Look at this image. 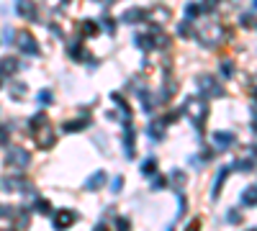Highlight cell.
I'll use <instances>...</instances> for the list:
<instances>
[{
	"instance_id": "cell-17",
	"label": "cell",
	"mask_w": 257,
	"mask_h": 231,
	"mask_svg": "<svg viewBox=\"0 0 257 231\" xmlns=\"http://www.w3.org/2000/svg\"><path fill=\"white\" fill-rule=\"evenodd\" d=\"M147 134H149L152 139H157V142H160V139H165V121H162V123H160V121L149 123V126H147Z\"/></svg>"
},
{
	"instance_id": "cell-27",
	"label": "cell",
	"mask_w": 257,
	"mask_h": 231,
	"mask_svg": "<svg viewBox=\"0 0 257 231\" xmlns=\"http://www.w3.org/2000/svg\"><path fill=\"white\" fill-rule=\"evenodd\" d=\"M221 75H224V77H231V75H234V67H231V62H229V59L221 62Z\"/></svg>"
},
{
	"instance_id": "cell-3",
	"label": "cell",
	"mask_w": 257,
	"mask_h": 231,
	"mask_svg": "<svg viewBox=\"0 0 257 231\" xmlns=\"http://www.w3.org/2000/svg\"><path fill=\"white\" fill-rule=\"evenodd\" d=\"M183 113L191 118V123L196 126V129H203V121H206V116H208V103H206V98H185Z\"/></svg>"
},
{
	"instance_id": "cell-7",
	"label": "cell",
	"mask_w": 257,
	"mask_h": 231,
	"mask_svg": "<svg viewBox=\"0 0 257 231\" xmlns=\"http://www.w3.org/2000/svg\"><path fill=\"white\" fill-rule=\"evenodd\" d=\"M75 221H77V213L75 211H67V208H62L59 213H54V226H57V229H70Z\"/></svg>"
},
{
	"instance_id": "cell-22",
	"label": "cell",
	"mask_w": 257,
	"mask_h": 231,
	"mask_svg": "<svg viewBox=\"0 0 257 231\" xmlns=\"http://www.w3.org/2000/svg\"><path fill=\"white\" fill-rule=\"evenodd\" d=\"M252 157L250 159H242V162H237V165H234V170H239V172H252Z\"/></svg>"
},
{
	"instance_id": "cell-32",
	"label": "cell",
	"mask_w": 257,
	"mask_h": 231,
	"mask_svg": "<svg viewBox=\"0 0 257 231\" xmlns=\"http://www.w3.org/2000/svg\"><path fill=\"white\" fill-rule=\"evenodd\" d=\"M121 185H124V177L118 175V177H114V182H111V190H114V193H118V190H121Z\"/></svg>"
},
{
	"instance_id": "cell-16",
	"label": "cell",
	"mask_w": 257,
	"mask_h": 231,
	"mask_svg": "<svg viewBox=\"0 0 257 231\" xmlns=\"http://www.w3.org/2000/svg\"><path fill=\"white\" fill-rule=\"evenodd\" d=\"M149 16H152V23H154V26H160V23H165L167 18H170V10H167V8H162V5H157V8H154Z\"/></svg>"
},
{
	"instance_id": "cell-5",
	"label": "cell",
	"mask_w": 257,
	"mask_h": 231,
	"mask_svg": "<svg viewBox=\"0 0 257 231\" xmlns=\"http://www.w3.org/2000/svg\"><path fill=\"white\" fill-rule=\"evenodd\" d=\"M5 165L13 167V170H26L31 165V154L26 152V149H21V146H10V152L5 157Z\"/></svg>"
},
{
	"instance_id": "cell-14",
	"label": "cell",
	"mask_w": 257,
	"mask_h": 231,
	"mask_svg": "<svg viewBox=\"0 0 257 231\" xmlns=\"http://www.w3.org/2000/svg\"><path fill=\"white\" fill-rule=\"evenodd\" d=\"M214 144L219 149H229L234 144V134H229V131H216L214 134Z\"/></svg>"
},
{
	"instance_id": "cell-11",
	"label": "cell",
	"mask_w": 257,
	"mask_h": 231,
	"mask_svg": "<svg viewBox=\"0 0 257 231\" xmlns=\"http://www.w3.org/2000/svg\"><path fill=\"white\" fill-rule=\"evenodd\" d=\"M124 154H126V159H134V129H131V123H126V129H124Z\"/></svg>"
},
{
	"instance_id": "cell-15",
	"label": "cell",
	"mask_w": 257,
	"mask_h": 231,
	"mask_svg": "<svg viewBox=\"0 0 257 231\" xmlns=\"http://www.w3.org/2000/svg\"><path fill=\"white\" fill-rule=\"evenodd\" d=\"M0 72H3V75H16L18 72V59H16V57H5V59H0Z\"/></svg>"
},
{
	"instance_id": "cell-26",
	"label": "cell",
	"mask_w": 257,
	"mask_h": 231,
	"mask_svg": "<svg viewBox=\"0 0 257 231\" xmlns=\"http://www.w3.org/2000/svg\"><path fill=\"white\" fill-rule=\"evenodd\" d=\"M36 213H52V208H49V201H36Z\"/></svg>"
},
{
	"instance_id": "cell-23",
	"label": "cell",
	"mask_w": 257,
	"mask_h": 231,
	"mask_svg": "<svg viewBox=\"0 0 257 231\" xmlns=\"http://www.w3.org/2000/svg\"><path fill=\"white\" fill-rule=\"evenodd\" d=\"M177 33H180V36H193V26H191V21H183L180 26H177Z\"/></svg>"
},
{
	"instance_id": "cell-10",
	"label": "cell",
	"mask_w": 257,
	"mask_h": 231,
	"mask_svg": "<svg viewBox=\"0 0 257 231\" xmlns=\"http://www.w3.org/2000/svg\"><path fill=\"white\" fill-rule=\"evenodd\" d=\"M147 18V13H144V8H129V10H124L121 13V23H137V21H144Z\"/></svg>"
},
{
	"instance_id": "cell-34",
	"label": "cell",
	"mask_w": 257,
	"mask_h": 231,
	"mask_svg": "<svg viewBox=\"0 0 257 231\" xmlns=\"http://www.w3.org/2000/svg\"><path fill=\"white\" fill-rule=\"evenodd\" d=\"M10 36H13V31L5 29V31H3V41H5V44H10Z\"/></svg>"
},
{
	"instance_id": "cell-9",
	"label": "cell",
	"mask_w": 257,
	"mask_h": 231,
	"mask_svg": "<svg viewBox=\"0 0 257 231\" xmlns=\"http://www.w3.org/2000/svg\"><path fill=\"white\" fill-rule=\"evenodd\" d=\"M0 185H3V190H8V193H13V190H29L31 188L29 180H21V177H5Z\"/></svg>"
},
{
	"instance_id": "cell-4",
	"label": "cell",
	"mask_w": 257,
	"mask_h": 231,
	"mask_svg": "<svg viewBox=\"0 0 257 231\" xmlns=\"http://www.w3.org/2000/svg\"><path fill=\"white\" fill-rule=\"evenodd\" d=\"M198 90L203 92V98H221L224 95V87L219 85V80L216 77H211V75H200L198 77Z\"/></svg>"
},
{
	"instance_id": "cell-29",
	"label": "cell",
	"mask_w": 257,
	"mask_h": 231,
	"mask_svg": "<svg viewBox=\"0 0 257 231\" xmlns=\"http://www.w3.org/2000/svg\"><path fill=\"white\" fill-rule=\"evenodd\" d=\"M200 8H203V10H216V8H219V0H203V3H200Z\"/></svg>"
},
{
	"instance_id": "cell-19",
	"label": "cell",
	"mask_w": 257,
	"mask_h": 231,
	"mask_svg": "<svg viewBox=\"0 0 257 231\" xmlns=\"http://www.w3.org/2000/svg\"><path fill=\"white\" fill-rule=\"evenodd\" d=\"M255 201H257V190H255V185H250V188L242 193V203L247 208H255Z\"/></svg>"
},
{
	"instance_id": "cell-20",
	"label": "cell",
	"mask_w": 257,
	"mask_h": 231,
	"mask_svg": "<svg viewBox=\"0 0 257 231\" xmlns=\"http://www.w3.org/2000/svg\"><path fill=\"white\" fill-rule=\"evenodd\" d=\"M154 170H157V159H154V157L142 162V175H154Z\"/></svg>"
},
{
	"instance_id": "cell-35",
	"label": "cell",
	"mask_w": 257,
	"mask_h": 231,
	"mask_svg": "<svg viewBox=\"0 0 257 231\" xmlns=\"http://www.w3.org/2000/svg\"><path fill=\"white\" fill-rule=\"evenodd\" d=\"M0 85H3V72H0Z\"/></svg>"
},
{
	"instance_id": "cell-28",
	"label": "cell",
	"mask_w": 257,
	"mask_h": 231,
	"mask_svg": "<svg viewBox=\"0 0 257 231\" xmlns=\"http://www.w3.org/2000/svg\"><path fill=\"white\" fill-rule=\"evenodd\" d=\"M36 100L44 103V106H49V103H52V92H49V90H41L39 95H36Z\"/></svg>"
},
{
	"instance_id": "cell-13",
	"label": "cell",
	"mask_w": 257,
	"mask_h": 231,
	"mask_svg": "<svg viewBox=\"0 0 257 231\" xmlns=\"http://www.w3.org/2000/svg\"><path fill=\"white\" fill-rule=\"evenodd\" d=\"M100 185H106V172L103 170H98L95 175H90L85 180V190H98Z\"/></svg>"
},
{
	"instance_id": "cell-24",
	"label": "cell",
	"mask_w": 257,
	"mask_h": 231,
	"mask_svg": "<svg viewBox=\"0 0 257 231\" xmlns=\"http://www.w3.org/2000/svg\"><path fill=\"white\" fill-rule=\"evenodd\" d=\"M198 13H200V5H196V3H188V5H185V16H188V21H193Z\"/></svg>"
},
{
	"instance_id": "cell-2",
	"label": "cell",
	"mask_w": 257,
	"mask_h": 231,
	"mask_svg": "<svg viewBox=\"0 0 257 231\" xmlns=\"http://www.w3.org/2000/svg\"><path fill=\"white\" fill-rule=\"evenodd\" d=\"M31 129H33V136H36V142L41 149H52L54 142H57V136H54V129L49 126V118L44 113L33 116L31 118Z\"/></svg>"
},
{
	"instance_id": "cell-30",
	"label": "cell",
	"mask_w": 257,
	"mask_h": 231,
	"mask_svg": "<svg viewBox=\"0 0 257 231\" xmlns=\"http://www.w3.org/2000/svg\"><path fill=\"white\" fill-rule=\"evenodd\" d=\"M227 221H229V224H239V221H242L239 211H229V213H227Z\"/></svg>"
},
{
	"instance_id": "cell-8",
	"label": "cell",
	"mask_w": 257,
	"mask_h": 231,
	"mask_svg": "<svg viewBox=\"0 0 257 231\" xmlns=\"http://www.w3.org/2000/svg\"><path fill=\"white\" fill-rule=\"evenodd\" d=\"M16 13L24 16L26 21H36V3H31V0H16Z\"/></svg>"
},
{
	"instance_id": "cell-12",
	"label": "cell",
	"mask_w": 257,
	"mask_h": 231,
	"mask_svg": "<svg viewBox=\"0 0 257 231\" xmlns=\"http://www.w3.org/2000/svg\"><path fill=\"white\" fill-rule=\"evenodd\" d=\"M231 172V167H221L219 170V175H216V180H214V188H211V198H219V193H221V185H224V180H227V175Z\"/></svg>"
},
{
	"instance_id": "cell-21",
	"label": "cell",
	"mask_w": 257,
	"mask_h": 231,
	"mask_svg": "<svg viewBox=\"0 0 257 231\" xmlns=\"http://www.w3.org/2000/svg\"><path fill=\"white\" fill-rule=\"evenodd\" d=\"M242 26H244V29H252V26H255V5H250V13L242 16Z\"/></svg>"
},
{
	"instance_id": "cell-6",
	"label": "cell",
	"mask_w": 257,
	"mask_h": 231,
	"mask_svg": "<svg viewBox=\"0 0 257 231\" xmlns=\"http://www.w3.org/2000/svg\"><path fill=\"white\" fill-rule=\"evenodd\" d=\"M18 49L24 54H29V57H36L39 54V44H36V39H33L29 31H21L18 33Z\"/></svg>"
},
{
	"instance_id": "cell-1",
	"label": "cell",
	"mask_w": 257,
	"mask_h": 231,
	"mask_svg": "<svg viewBox=\"0 0 257 231\" xmlns=\"http://www.w3.org/2000/svg\"><path fill=\"white\" fill-rule=\"evenodd\" d=\"M224 36H227V31L216 21L198 23V29H196V39L200 41V46H219L221 41H224Z\"/></svg>"
},
{
	"instance_id": "cell-33",
	"label": "cell",
	"mask_w": 257,
	"mask_h": 231,
	"mask_svg": "<svg viewBox=\"0 0 257 231\" xmlns=\"http://www.w3.org/2000/svg\"><path fill=\"white\" fill-rule=\"evenodd\" d=\"M5 216H13V211L8 205H0V218H5Z\"/></svg>"
},
{
	"instance_id": "cell-25",
	"label": "cell",
	"mask_w": 257,
	"mask_h": 231,
	"mask_svg": "<svg viewBox=\"0 0 257 231\" xmlns=\"http://www.w3.org/2000/svg\"><path fill=\"white\" fill-rule=\"evenodd\" d=\"M83 31L87 33V36H95V33H98V26H95V21H83Z\"/></svg>"
},
{
	"instance_id": "cell-18",
	"label": "cell",
	"mask_w": 257,
	"mask_h": 231,
	"mask_svg": "<svg viewBox=\"0 0 257 231\" xmlns=\"http://www.w3.org/2000/svg\"><path fill=\"white\" fill-rule=\"evenodd\" d=\"M87 129V118H80V121H70V123H62V131L72 134V131H83Z\"/></svg>"
},
{
	"instance_id": "cell-31",
	"label": "cell",
	"mask_w": 257,
	"mask_h": 231,
	"mask_svg": "<svg viewBox=\"0 0 257 231\" xmlns=\"http://www.w3.org/2000/svg\"><path fill=\"white\" fill-rule=\"evenodd\" d=\"M165 185H167V180H165V177H154V180H152V190H162Z\"/></svg>"
}]
</instances>
